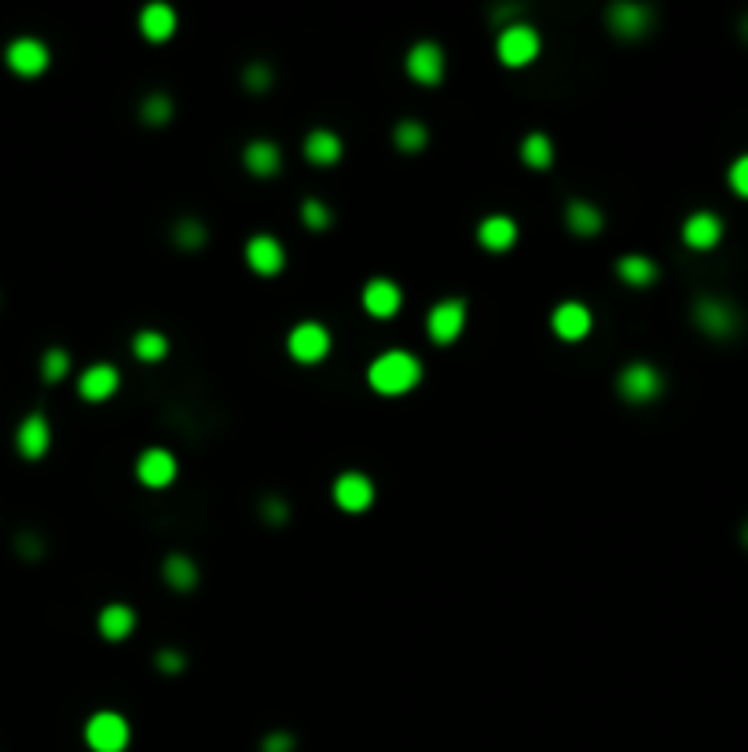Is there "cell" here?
<instances>
[{
    "instance_id": "28",
    "label": "cell",
    "mask_w": 748,
    "mask_h": 752,
    "mask_svg": "<svg viewBox=\"0 0 748 752\" xmlns=\"http://www.w3.org/2000/svg\"><path fill=\"white\" fill-rule=\"evenodd\" d=\"M393 144L404 151V155H418V151H426L429 144V129L422 122H415V118H404V122L393 129Z\"/></svg>"
},
{
    "instance_id": "2",
    "label": "cell",
    "mask_w": 748,
    "mask_h": 752,
    "mask_svg": "<svg viewBox=\"0 0 748 752\" xmlns=\"http://www.w3.org/2000/svg\"><path fill=\"white\" fill-rule=\"evenodd\" d=\"M616 389H620V397L627 404H653L664 393V375L653 364H646V360H635V364H627L620 371Z\"/></svg>"
},
{
    "instance_id": "29",
    "label": "cell",
    "mask_w": 748,
    "mask_h": 752,
    "mask_svg": "<svg viewBox=\"0 0 748 752\" xmlns=\"http://www.w3.org/2000/svg\"><path fill=\"white\" fill-rule=\"evenodd\" d=\"M132 353L140 356L143 364H158L169 353V338L162 331H140L132 338Z\"/></svg>"
},
{
    "instance_id": "40",
    "label": "cell",
    "mask_w": 748,
    "mask_h": 752,
    "mask_svg": "<svg viewBox=\"0 0 748 752\" xmlns=\"http://www.w3.org/2000/svg\"><path fill=\"white\" fill-rule=\"evenodd\" d=\"M741 540H745V547H748V521H745V529H741Z\"/></svg>"
},
{
    "instance_id": "23",
    "label": "cell",
    "mask_w": 748,
    "mask_h": 752,
    "mask_svg": "<svg viewBox=\"0 0 748 752\" xmlns=\"http://www.w3.org/2000/svg\"><path fill=\"white\" fill-rule=\"evenodd\" d=\"M341 155H345V147L330 129H312L305 136V158L312 166H334V162H341Z\"/></svg>"
},
{
    "instance_id": "26",
    "label": "cell",
    "mask_w": 748,
    "mask_h": 752,
    "mask_svg": "<svg viewBox=\"0 0 748 752\" xmlns=\"http://www.w3.org/2000/svg\"><path fill=\"white\" fill-rule=\"evenodd\" d=\"M162 576L165 584L173 587V591H180V595H187V591H195L198 584V565L187 558V554H169L162 565Z\"/></svg>"
},
{
    "instance_id": "12",
    "label": "cell",
    "mask_w": 748,
    "mask_h": 752,
    "mask_svg": "<svg viewBox=\"0 0 748 752\" xmlns=\"http://www.w3.org/2000/svg\"><path fill=\"white\" fill-rule=\"evenodd\" d=\"M246 265H250V272H257V276H279L286 265L283 243L268 232L253 235L250 243H246Z\"/></svg>"
},
{
    "instance_id": "13",
    "label": "cell",
    "mask_w": 748,
    "mask_h": 752,
    "mask_svg": "<svg viewBox=\"0 0 748 752\" xmlns=\"http://www.w3.org/2000/svg\"><path fill=\"white\" fill-rule=\"evenodd\" d=\"M605 23H609V30H613L616 37H624V41H635V37H646L649 34V23H653V12H649L646 4H613L609 12H605Z\"/></svg>"
},
{
    "instance_id": "16",
    "label": "cell",
    "mask_w": 748,
    "mask_h": 752,
    "mask_svg": "<svg viewBox=\"0 0 748 752\" xmlns=\"http://www.w3.org/2000/svg\"><path fill=\"white\" fill-rule=\"evenodd\" d=\"M719 239H723V217L712 210L690 213L682 224V243L690 250H712V246H719Z\"/></svg>"
},
{
    "instance_id": "17",
    "label": "cell",
    "mask_w": 748,
    "mask_h": 752,
    "mask_svg": "<svg viewBox=\"0 0 748 752\" xmlns=\"http://www.w3.org/2000/svg\"><path fill=\"white\" fill-rule=\"evenodd\" d=\"M15 448H19L22 459H41V455L52 448V426H48V419H44L41 411H33V415H26V419L19 422Z\"/></svg>"
},
{
    "instance_id": "3",
    "label": "cell",
    "mask_w": 748,
    "mask_h": 752,
    "mask_svg": "<svg viewBox=\"0 0 748 752\" xmlns=\"http://www.w3.org/2000/svg\"><path fill=\"white\" fill-rule=\"evenodd\" d=\"M539 48H543V41H539L536 26L528 23L503 26V34L495 41V52H499V59H503L506 67H528L539 56Z\"/></svg>"
},
{
    "instance_id": "10",
    "label": "cell",
    "mask_w": 748,
    "mask_h": 752,
    "mask_svg": "<svg viewBox=\"0 0 748 752\" xmlns=\"http://www.w3.org/2000/svg\"><path fill=\"white\" fill-rule=\"evenodd\" d=\"M330 496H334L338 510H345V514H363V510L374 503V485H371V477L360 474V470H345V474L334 481Z\"/></svg>"
},
{
    "instance_id": "6",
    "label": "cell",
    "mask_w": 748,
    "mask_h": 752,
    "mask_svg": "<svg viewBox=\"0 0 748 752\" xmlns=\"http://www.w3.org/2000/svg\"><path fill=\"white\" fill-rule=\"evenodd\" d=\"M85 741L92 752H125V745H129V723L118 712H96L85 723Z\"/></svg>"
},
{
    "instance_id": "14",
    "label": "cell",
    "mask_w": 748,
    "mask_h": 752,
    "mask_svg": "<svg viewBox=\"0 0 748 752\" xmlns=\"http://www.w3.org/2000/svg\"><path fill=\"white\" fill-rule=\"evenodd\" d=\"M363 312L367 316H374V320H393L396 312H400V305H404V294H400V287H396L393 279H371L367 287H363Z\"/></svg>"
},
{
    "instance_id": "37",
    "label": "cell",
    "mask_w": 748,
    "mask_h": 752,
    "mask_svg": "<svg viewBox=\"0 0 748 752\" xmlns=\"http://www.w3.org/2000/svg\"><path fill=\"white\" fill-rule=\"evenodd\" d=\"M261 514H264V521H268V525H283V521L286 518H290V507H286V503H283V499H264V503H261Z\"/></svg>"
},
{
    "instance_id": "11",
    "label": "cell",
    "mask_w": 748,
    "mask_h": 752,
    "mask_svg": "<svg viewBox=\"0 0 748 752\" xmlns=\"http://www.w3.org/2000/svg\"><path fill=\"white\" fill-rule=\"evenodd\" d=\"M550 327H554L561 342H583L594 327V316L583 301H561L554 316H550Z\"/></svg>"
},
{
    "instance_id": "38",
    "label": "cell",
    "mask_w": 748,
    "mask_h": 752,
    "mask_svg": "<svg viewBox=\"0 0 748 752\" xmlns=\"http://www.w3.org/2000/svg\"><path fill=\"white\" fill-rule=\"evenodd\" d=\"M294 749V738L290 734H283V730H275V734H268L261 745V752H290Z\"/></svg>"
},
{
    "instance_id": "19",
    "label": "cell",
    "mask_w": 748,
    "mask_h": 752,
    "mask_svg": "<svg viewBox=\"0 0 748 752\" xmlns=\"http://www.w3.org/2000/svg\"><path fill=\"white\" fill-rule=\"evenodd\" d=\"M242 166H246L250 177L268 180L283 169V151H279V144H272V140H253V144H246V151H242Z\"/></svg>"
},
{
    "instance_id": "7",
    "label": "cell",
    "mask_w": 748,
    "mask_h": 752,
    "mask_svg": "<svg viewBox=\"0 0 748 752\" xmlns=\"http://www.w3.org/2000/svg\"><path fill=\"white\" fill-rule=\"evenodd\" d=\"M693 323H697V331H704L708 338H730V334H737V327H741V316H737V309L730 301L701 298L693 305Z\"/></svg>"
},
{
    "instance_id": "27",
    "label": "cell",
    "mask_w": 748,
    "mask_h": 752,
    "mask_svg": "<svg viewBox=\"0 0 748 752\" xmlns=\"http://www.w3.org/2000/svg\"><path fill=\"white\" fill-rule=\"evenodd\" d=\"M521 162H525L528 169H536V173L554 166V144H550V136L528 133L525 140H521Z\"/></svg>"
},
{
    "instance_id": "20",
    "label": "cell",
    "mask_w": 748,
    "mask_h": 752,
    "mask_svg": "<svg viewBox=\"0 0 748 752\" xmlns=\"http://www.w3.org/2000/svg\"><path fill=\"white\" fill-rule=\"evenodd\" d=\"M477 243L484 250H492V254H503V250H510L517 243V224L510 217H503V213H492V217H484L477 224Z\"/></svg>"
},
{
    "instance_id": "35",
    "label": "cell",
    "mask_w": 748,
    "mask_h": 752,
    "mask_svg": "<svg viewBox=\"0 0 748 752\" xmlns=\"http://www.w3.org/2000/svg\"><path fill=\"white\" fill-rule=\"evenodd\" d=\"M726 180H730V188H734V195H741V199H748V155L734 158V166H730V173H726Z\"/></svg>"
},
{
    "instance_id": "36",
    "label": "cell",
    "mask_w": 748,
    "mask_h": 752,
    "mask_svg": "<svg viewBox=\"0 0 748 752\" xmlns=\"http://www.w3.org/2000/svg\"><path fill=\"white\" fill-rule=\"evenodd\" d=\"M154 664H158V672H162V675H180L187 661H184V653H180V650H162L158 657H154Z\"/></svg>"
},
{
    "instance_id": "25",
    "label": "cell",
    "mask_w": 748,
    "mask_h": 752,
    "mask_svg": "<svg viewBox=\"0 0 748 752\" xmlns=\"http://www.w3.org/2000/svg\"><path fill=\"white\" fill-rule=\"evenodd\" d=\"M565 224H569L572 235H580V239H594V235L602 232V210L594 206V202H569V210H565Z\"/></svg>"
},
{
    "instance_id": "30",
    "label": "cell",
    "mask_w": 748,
    "mask_h": 752,
    "mask_svg": "<svg viewBox=\"0 0 748 752\" xmlns=\"http://www.w3.org/2000/svg\"><path fill=\"white\" fill-rule=\"evenodd\" d=\"M66 375H70V353H66V349H48V353L41 356V378L48 386H55V382H63Z\"/></svg>"
},
{
    "instance_id": "33",
    "label": "cell",
    "mask_w": 748,
    "mask_h": 752,
    "mask_svg": "<svg viewBox=\"0 0 748 752\" xmlns=\"http://www.w3.org/2000/svg\"><path fill=\"white\" fill-rule=\"evenodd\" d=\"M173 243L184 246V250H198V246L206 243V224L198 221H180L173 232Z\"/></svg>"
},
{
    "instance_id": "31",
    "label": "cell",
    "mask_w": 748,
    "mask_h": 752,
    "mask_svg": "<svg viewBox=\"0 0 748 752\" xmlns=\"http://www.w3.org/2000/svg\"><path fill=\"white\" fill-rule=\"evenodd\" d=\"M140 118L147 125H165L173 118V100L162 96V92H154V96H147V100L140 103Z\"/></svg>"
},
{
    "instance_id": "22",
    "label": "cell",
    "mask_w": 748,
    "mask_h": 752,
    "mask_svg": "<svg viewBox=\"0 0 748 752\" xmlns=\"http://www.w3.org/2000/svg\"><path fill=\"white\" fill-rule=\"evenodd\" d=\"M140 34L154 45H162L176 34V12L169 4H147L140 12Z\"/></svg>"
},
{
    "instance_id": "4",
    "label": "cell",
    "mask_w": 748,
    "mask_h": 752,
    "mask_svg": "<svg viewBox=\"0 0 748 752\" xmlns=\"http://www.w3.org/2000/svg\"><path fill=\"white\" fill-rule=\"evenodd\" d=\"M462 327H466V301L462 298H444L437 301L426 316V334L433 345H451L459 342Z\"/></svg>"
},
{
    "instance_id": "18",
    "label": "cell",
    "mask_w": 748,
    "mask_h": 752,
    "mask_svg": "<svg viewBox=\"0 0 748 752\" xmlns=\"http://www.w3.org/2000/svg\"><path fill=\"white\" fill-rule=\"evenodd\" d=\"M136 477H140V485L147 488H165L173 485L176 477V455L165 452V448H147V452L136 459Z\"/></svg>"
},
{
    "instance_id": "15",
    "label": "cell",
    "mask_w": 748,
    "mask_h": 752,
    "mask_svg": "<svg viewBox=\"0 0 748 752\" xmlns=\"http://www.w3.org/2000/svg\"><path fill=\"white\" fill-rule=\"evenodd\" d=\"M121 386V375L114 364H92L81 371V378H77V393H81V400H88V404H103V400H110L114 393H118Z\"/></svg>"
},
{
    "instance_id": "5",
    "label": "cell",
    "mask_w": 748,
    "mask_h": 752,
    "mask_svg": "<svg viewBox=\"0 0 748 752\" xmlns=\"http://www.w3.org/2000/svg\"><path fill=\"white\" fill-rule=\"evenodd\" d=\"M286 353L294 356L297 364H319L330 353V331L316 320L297 323L290 338H286Z\"/></svg>"
},
{
    "instance_id": "24",
    "label": "cell",
    "mask_w": 748,
    "mask_h": 752,
    "mask_svg": "<svg viewBox=\"0 0 748 752\" xmlns=\"http://www.w3.org/2000/svg\"><path fill=\"white\" fill-rule=\"evenodd\" d=\"M616 276H620V283H627V287L646 290L657 283V265L642 254H624L616 261Z\"/></svg>"
},
{
    "instance_id": "41",
    "label": "cell",
    "mask_w": 748,
    "mask_h": 752,
    "mask_svg": "<svg viewBox=\"0 0 748 752\" xmlns=\"http://www.w3.org/2000/svg\"><path fill=\"white\" fill-rule=\"evenodd\" d=\"M741 26H745V30H741V34H745V37H748V19H745V23H741Z\"/></svg>"
},
{
    "instance_id": "21",
    "label": "cell",
    "mask_w": 748,
    "mask_h": 752,
    "mask_svg": "<svg viewBox=\"0 0 748 752\" xmlns=\"http://www.w3.org/2000/svg\"><path fill=\"white\" fill-rule=\"evenodd\" d=\"M136 628V613L125 602H110L99 609V635L107 642H125Z\"/></svg>"
},
{
    "instance_id": "34",
    "label": "cell",
    "mask_w": 748,
    "mask_h": 752,
    "mask_svg": "<svg viewBox=\"0 0 748 752\" xmlns=\"http://www.w3.org/2000/svg\"><path fill=\"white\" fill-rule=\"evenodd\" d=\"M242 85L250 92H268L272 89V70L264 67V63H250L246 74H242Z\"/></svg>"
},
{
    "instance_id": "32",
    "label": "cell",
    "mask_w": 748,
    "mask_h": 752,
    "mask_svg": "<svg viewBox=\"0 0 748 752\" xmlns=\"http://www.w3.org/2000/svg\"><path fill=\"white\" fill-rule=\"evenodd\" d=\"M301 221H305L308 232H327L330 228V210H327V202H319V199H305V206H301Z\"/></svg>"
},
{
    "instance_id": "1",
    "label": "cell",
    "mask_w": 748,
    "mask_h": 752,
    "mask_svg": "<svg viewBox=\"0 0 748 752\" xmlns=\"http://www.w3.org/2000/svg\"><path fill=\"white\" fill-rule=\"evenodd\" d=\"M367 382L382 397H404L422 382V360L415 353H404V349H389L367 367Z\"/></svg>"
},
{
    "instance_id": "9",
    "label": "cell",
    "mask_w": 748,
    "mask_h": 752,
    "mask_svg": "<svg viewBox=\"0 0 748 752\" xmlns=\"http://www.w3.org/2000/svg\"><path fill=\"white\" fill-rule=\"evenodd\" d=\"M4 59H8V67L15 70L19 78H37V74L48 70L52 52H48V45L37 41V37H15L8 45V52H4Z\"/></svg>"
},
{
    "instance_id": "8",
    "label": "cell",
    "mask_w": 748,
    "mask_h": 752,
    "mask_svg": "<svg viewBox=\"0 0 748 752\" xmlns=\"http://www.w3.org/2000/svg\"><path fill=\"white\" fill-rule=\"evenodd\" d=\"M404 67H407V78L415 81V85L437 89L440 81H444V48L433 45V41H418V45L407 52Z\"/></svg>"
},
{
    "instance_id": "39",
    "label": "cell",
    "mask_w": 748,
    "mask_h": 752,
    "mask_svg": "<svg viewBox=\"0 0 748 752\" xmlns=\"http://www.w3.org/2000/svg\"><path fill=\"white\" fill-rule=\"evenodd\" d=\"M19 551L26 554L30 562H33V558H41V540H33V536H22V540H19Z\"/></svg>"
}]
</instances>
